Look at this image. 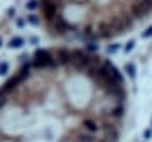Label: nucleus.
<instances>
[{
    "mask_svg": "<svg viewBox=\"0 0 152 142\" xmlns=\"http://www.w3.org/2000/svg\"><path fill=\"white\" fill-rule=\"evenodd\" d=\"M125 112H127L125 103H124V102H117V103L112 107V110H110V119H112V120H115L117 124H120V122H122V119L125 117Z\"/></svg>",
    "mask_w": 152,
    "mask_h": 142,
    "instance_id": "1",
    "label": "nucleus"
}]
</instances>
